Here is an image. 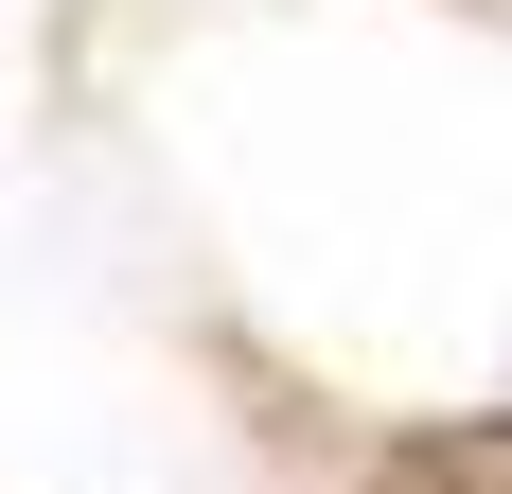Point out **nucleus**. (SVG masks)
<instances>
[{
  "mask_svg": "<svg viewBox=\"0 0 512 494\" xmlns=\"http://www.w3.org/2000/svg\"><path fill=\"white\" fill-rule=\"evenodd\" d=\"M407 477H442V494H512V424H424V442H389Z\"/></svg>",
  "mask_w": 512,
  "mask_h": 494,
  "instance_id": "obj_1",
  "label": "nucleus"
},
{
  "mask_svg": "<svg viewBox=\"0 0 512 494\" xmlns=\"http://www.w3.org/2000/svg\"><path fill=\"white\" fill-rule=\"evenodd\" d=\"M354 494H442V477H407V459H371V477H354Z\"/></svg>",
  "mask_w": 512,
  "mask_h": 494,
  "instance_id": "obj_2",
  "label": "nucleus"
}]
</instances>
